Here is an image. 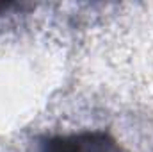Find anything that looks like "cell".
Masks as SVG:
<instances>
[{
  "mask_svg": "<svg viewBox=\"0 0 153 152\" xmlns=\"http://www.w3.org/2000/svg\"><path fill=\"white\" fill-rule=\"evenodd\" d=\"M38 152H128L105 131H80L39 140Z\"/></svg>",
  "mask_w": 153,
  "mask_h": 152,
  "instance_id": "cell-1",
  "label": "cell"
},
{
  "mask_svg": "<svg viewBox=\"0 0 153 152\" xmlns=\"http://www.w3.org/2000/svg\"><path fill=\"white\" fill-rule=\"evenodd\" d=\"M25 9H30V5L16 4V2H0V16L7 14L9 11H25Z\"/></svg>",
  "mask_w": 153,
  "mask_h": 152,
  "instance_id": "cell-2",
  "label": "cell"
}]
</instances>
